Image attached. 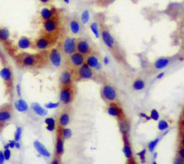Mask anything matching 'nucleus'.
<instances>
[{
	"label": "nucleus",
	"mask_w": 184,
	"mask_h": 164,
	"mask_svg": "<svg viewBox=\"0 0 184 164\" xmlns=\"http://www.w3.org/2000/svg\"><path fill=\"white\" fill-rule=\"evenodd\" d=\"M15 59L17 65L25 69H39L49 63L46 51H41L39 53L22 52L17 54Z\"/></svg>",
	"instance_id": "obj_1"
},
{
	"label": "nucleus",
	"mask_w": 184,
	"mask_h": 164,
	"mask_svg": "<svg viewBox=\"0 0 184 164\" xmlns=\"http://www.w3.org/2000/svg\"><path fill=\"white\" fill-rule=\"evenodd\" d=\"M58 34H46L44 32L42 34H39V36L34 39V49L38 50L39 51H46L50 49L55 47L56 44L58 42Z\"/></svg>",
	"instance_id": "obj_2"
},
{
	"label": "nucleus",
	"mask_w": 184,
	"mask_h": 164,
	"mask_svg": "<svg viewBox=\"0 0 184 164\" xmlns=\"http://www.w3.org/2000/svg\"><path fill=\"white\" fill-rule=\"evenodd\" d=\"M100 26V38H101L103 43L106 46L109 51H111L112 53L115 55L116 58L119 60L121 59V53L119 51V49L117 46V44L115 38L112 36L111 31L105 24L99 25Z\"/></svg>",
	"instance_id": "obj_3"
},
{
	"label": "nucleus",
	"mask_w": 184,
	"mask_h": 164,
	"mask_svg": "<svg viewBox=\"0 0 184 164\" xmlns=\"http://www.w3.org/2000/svg\"><path fill=\"white\" fill-rule=\"evenodd\" d=\"M74 74H75V80L77 81L95 80L96 77L95 71L86 63H84L81 67L74 69Z\"/></svg>",
	"instance_id": "obj_4"
},
{
	"label": "nucleus",
	"mask_w": 184,
	"mask_h": 164,
	"mask_svg": "<svg viewBox=\"0 0 184 164\" xmlns=\"http://www.w3.org/2000/svg\"><path fill=\"white\" fill-rule=\"evenodd\" d=\"M59 101L64 106H69L74 101L75 97V91L74 86L60 87L59 90Z\"/></svg>",
	"instance_id": "obj_5"
},
{
	"label": "nucleus",
	"mask_w": 184,
	"mask_h": 164,
	"mask_svg": "<svg viewBox=\"0 0 184 164\" xmlns=\"http://www.w3.org/2000/svg\"><path fill=\"white\" fill-rule=\"evenodd\" d=\"M0 77L2 78L3 81L5 83L7 93L9 95H11V93L13 92L14 75H13V71L10 66H8V65L3 66V68L0 70Z\"/></svg>",
	"instance_id": "obj_6"
},
{
	"label": "nucleus",
	"mask_w": 184,
	"mask_h": 164,
	"mask_svg": "<svg viewBox=\"0 0 184 164\" xmlns=\"http://www.w3.org/2000/svg\"><path fill=\"white\" fill-rule=\"evenodd\" d=\"M42 28H43L44 32L46 34H58V35L60 28H61V24H60V20L58 18V15L54 16L51 19L43 21Z\"/></svg>",
	"instance_id": "obj_7"
},
{
	"label": "nucleus",
	"mask_w": 184,
	"mask_h": 164,
	"mask_svg": "<svg viewBox=\"0 0 184 164\" xmlns=\"http://www.w3.org/2000/svg\"><path fill=\"white\" fill-rule=\"evenodd\" d=\"M48 62L55 68H60L63 65V54L61 49L58 47H53L47 51Z\"/></svg>",
	"instance_id": "obj_8"
},
{
	"label": "nucleus",
	"mask_w": 184,
	"mask_h": 164,
	"mask_svg": "<svg viewBox=\"0 0 184 164\" xmlns=\"http://www.w3.org/2000/svg\"><path fill=\"white\" fill-rule=\"evenodd\" d=\"M100 95L102 99L107 103L112 102H117V92L115 87L109 84H104L100 89Z\"/></svg>",
	"instance_id": "obj_9"
},
{
	"label": "nucleus",
	"mask_w": 184,
	"mask_h": 164,
	"mask_svg": "<svg viewBox=\"0 0 184 164\" xmlns=\"http://www.w3.org/2000/svg\"><path fill=\"white\" fill-rule=\"evenodd\" d=\"M75 81V74L74 69L69 67L63 68L60 74L59 82L60 87H67V86H73V83Z\"/></svg>",
	"instance_id": "obj_10"
},
{
	"label": "nucleus",
	"mask_w": 184,
	"mask_h": 164,
	"mask_svg": "<svg viewBox=\"0 0 184 164\" xmlns=\"http://www.w3.org/2000/svg\"><path fill=\"white\" fill-rule=\"evenodd\" d=\"M67 57H68L67 58L68 67L71 68L72 69H75L81 67L84 63H86V56L79 53L78 51H75Z\"/></svg>",
	"instance_id": "obj_11"
},
{
	"label": "nucleus",
	"mask_w": 184,
	"mask_h": 164,
	"mask_svg": "<svg viewBox=\"0 0 184 164\" xmlns=\"http://www.w3.org/2000/svg\"><path fill=\"white\" fill-rule=\"evenodd\" d=\"M106 111L107 114L109 116L116 118V120H120V119L126 116L125 113H124V110H122L121 105L118 103V102L109 103L108 105H107Z\"/></svg>",
	"instance_id": "obj_12"
},
{
	"label": "nucleus",
	"mask_w": 184,
	"mask_h": 164,
	"mask_svg": "<svg viewBox=\"0 0 184 164\" xmlns=\"http://www.w3.org/2000/svg\"><path fill=\"white\" fill-rule=\"evenodd\" d=\"M76 40L77 39L72 37H66L63 39L60 49L64 56L69 57V55L76 51Z\"/></svg>",
	"instance_id": "obj_13"
},
{
	"label": "nucleus",
	"mask_w": 184,
	"mask_h": 164,
	"mask_svg": "<svg viewBox=\"0 0 184 164\" xmlns=\"http://www.w3.org/2000/svg\"><path fill=\"white\" fill-rule=\"evenodd\" d=\"M76 51L84 56H88L94 52L90 42L85 38H80L76 40Z\"/></svg>",
	"instance_id": "obj_14"
},
{
	"label": "nucleus",
	"mask_w": 184,
	"mask_h": 164,
	"mask_svg": "<svg viewBox=\"0 0 184 164\" xmlns=\"http://www.w3.org/2000/svg\"><path fill=\"white\" fill-rule=\"evenodd\" d=\"M13 106L10 103H5L0 106V123L5 124L13 117Z\"/></svg>",
	"instance_id": "obj_15"
},
{
	"label": "nucleus",
	"mask_w": 184,
	"mask_h": 164,
	"mask_svg": "<svg viewBox=\"0 0 184 164\" xmlns=\"http://www.w3.org/2000/svg\"><path fill=\"white\" fill-rule=\"evenodd\" d=\"M86 64L92 68L94 71H100L102 68V64L99 55L95 52H92V54L86 57Z\"/></svg>",
	"instance_id": "obj_16"
},
{
	"label": "nucleus",
	"mask_w": 184,
	"mask_h": 164,
	"mask_svg": "<svg viewBox=\"0 0 184 164\" xmlns=\"http://www.w3.org/2000/svg\"><path fill=\"white\" fill-rule=\"evenodd\" d=\"M70 118H71V115H70V110L66 106L65 109H63V110L60 112L59 116H58V125L59 127H67V126L69 124L70 122Z\"/></svg>",
	"instance_id": "obj_17"
},
{
	"label": "nucleus",
	"mask_w": 184,
	"mask_h": 164,
	"mask_svg": "<svg viewBox=\"0 0 184 164\" xmlns=\"http://www.w3.org/2000/svg\"><path fill=\"white\" fill-rule=\"evenodd\" d=\"M118 121V127L119 131L121 133L122 136L129 135V132H130L131 125L129 120L127 118V116L122 118L120 120H117Z\"/></svg>",
	"instance_id": "obj_18"
},
{
	"label": "nucleus",
	"mask_w": 184,
	"mask_h": 164,
	"mask_svg": "<svg viewBox=\"0 0 184 164\" xmlns=\"http://www.w3.org/2000/svg\"><path fill=\"white\" fill-rule=\"evenodd\" d=\"M63 153H64V139L58 129L57 139H56V145H55V154L57 156L60 157L63 156Z\"/></svg>",
	"instance_id": "obj_19"
},
{
	"label": "nucleus",
	"mask_w": 184,
	"mask_h": 164,
	"mask_svg": "<svg viewBox=\"0 0 184 164\" xmlns=\"http://www.w3.org/2000/svg\"><path fill=\"white\" fill-rule=\"evenodd\" d=\"M122 143H123L122 151H123L124 156L126 157L127 160L131 159L133 157V150H132L129 135L122 136Z\"/></svg>",
	"instance_id": "obj_20"
},
{
	"label": "nucleus",
	"mask_w": 184,
	"mask_h": 164,
	"mask_svg": "<svg viewBox=\"0 0 184 164\" xmlns=\"http://www.w3.org/2000/svg\"><path fill=\"white\" fill-rule=\"evenodd\" d=\"M40 17L42 21L51 19L54 16L58 15V11L55 8H47V7H44L42 10H40Z\"/></svg>",
	"instance_id": "obj_21"
},
{
	"label": "nucleus",
	"mask_w": 184,
	"mask_h": 164,
	"mask_svg": "<svg viewBox=\"0 0 184 164\" xmlns=\"http://www.w3.org/2000/svg\"><path fill=\"white\" fill-rule=\"evenodd\" d=\"M17 47L21 50L34 49V41L28 37H22L17 41Z\"/></svg>",
	"instance_id": "obj_22"
},
{
	"label": "nucleus",
	"mask_w": 184,
	"mask_h": 164,
	"mask_svg": "<svg viewBox=\"0 0 184 164\" xmlns=\"http://www.w3.org/2000/svg\"><path fill=\"white\" fill-rule=\"evenodd\" d=\"M69 28L71 34L77 35L82 31V23L76 18H72L69 22Z\"/></svg>",
	"instance_id": "obj_23"
},
{
	"label": "nucleus",
	"mask_w": 184,
	"mask_h": 164,
	"mask_svg": "<svg viewBox=\"0 0 184 164\" xmlns=\"http://www.w3.org/2000/svg\"><path fill=\"white\" fill-rule=\"evenodd\" d=\"M34 146L35 150L38 151L40 156H42L44 157H50L51 156V153L49 152V150L46 149V147L38 140H35L34 142Z\"/></svg>",
	"instance_id": "obj_24"
},
{
	"label": "nucleus",
	"mask_w": 184,
	"mask_h": 164,
	"mask_svg": "<svg viewBox=\"0 0 184 164\" xmlns=\"http://www.w3.org/2000/svg\"><path fill=\"white\" fill-rule=\"evenodd\" d=\"M171 63V59L169 57H160L159 59H157L154 63H153V67L157 70H160L163 68H166L167 66L170 65V63Z\"/></svg>",
	"instance_id": "obj_25"
},
{
	"label": "nucleus",
	"mask_w": 184,
	"mask_h": 164,
	"mask_svg": "<svg viewBox=\"0 0 184 164\" xmlns=\"http://www.w3.org/2000/svg\"><path fill=\"white\" fill-rule=\"evenodd\" d=\"M31 110L39 116H46L47 114H48L47 110L45 107L41 106L40 104L37 103H33L31 104Z\"/></svg>",
	"instance_id": "obj_26"
},
{
	"label": "nucleus",
	"mask_w": 184,
	"mask_h": 164,
	"mask_svg": "<svg viewBox=\"0 0 184 164\" xmlns=\"http://www.w3.org/2000/svg\"><path fill=\"white\" fill-rule=\"evenodd\" d=\"M15 109L17 111H19L21 113H25L28 110V105L27 103V102L23 99H18L14 103Z\"/></svg>",
	"instance_id": "obj_27"
},
{
	"label": "nucleus",
	"mask_w": 184,
	"mask_h": 164,
	"mask_svg": "<svg viewBox=\"0 0 184 164\" xmlns=\"http://www.w3.org/2000/svg\"><path fill=\"white\" fill-rule=\"evenodd\" d=\"M146 82L142 79H136L135 80H134L132 84V88L135 91H142L143 89H145Z\"/></svg>",
	"instance_id": "obj_28"
},
{
	"label": "nucleus",
	"mask_w": 184,
	"mask_h": 164,
	"mask_svg": "<svg viewBox=\"0 0 184 164\" xmlns=\"http://www.w3.org/2000/svg\"><path fill=\"white\" fill-rule=\"evenodd\" d=\"M90 29H91L92 34H94L96 39L100 38V26H99L98 21H92L90 24Z\"/></svg>",
	"instance_id": "obj_29"
},
{
	"label": "nucleus",
	"mask_w": 184,
	"mask_h": 164,
	"mask_svg": "<svg viewBox=\"0 0 184 164\" xmlns=\"http://www.w3.org/2000/svg\"><path fill=\"white\" fill-rule=\"evenodd\" d=\"M10 31L5 28H0V41L1 42H8L10 40Z\"/></svg>",
	"instance_id": "obj_30"
},
{
	"label": "nucleus",
	"mask_w": 184,
	"mask_h": 164,
	"mask_svg": "<svg viewBox=\"0 0 184 164\" xmlns=\"http://www.w3.org/2000/svg\"><path fill=\"white\" fill-rule=\"evenodd\" d=\"M58 129L59 130L61 135H62V137H63V139L64 140L69 139L71 138V136H72V131L70 130L69 128H68V127H59V126H58Z\"/></svg>",
	"instance_id": "obj_31"
},
{
	"label": "nucleus",
	"mask_w": 184,
	"mask_h": 164,
	"mask_svg": "<svg viewBox=\"0 0 184 164\" xmlns=\"http://www.w3.org/2000/svg\"><path fill=\"white\" fill-rule=\"evenodd\" d=\"M89 20H90V12H89V10H85L82 11V15H81V23L87 24L89 21Z\"/></svg>",
	"instance_id": "obj_32"
},
{
	"label": "nucleus",
	"mask_w": 184,
	"mask_h": 164,
	"mask_svg": "<svg viewBox=\"0 0 184 164\" xmlns=\"http://www.w3.org/2000/svg\"><path fill=\"white\" fill-rule=\"evenodd\" d=\"M160 139H161V138L159 137V138H157L155 139L152 140L151 142H149V144L147 145V148H148V150H149L150 152H153V151H154L155 148L157 147V145H158V144L159 143Z\"/></svg>",
	"instance_id": "obj_33"
},
{
	"label": "nucleus",
	"mask_w": 184,
	"mask_h": 164,
	"mask_svg": "<svg viewBox=\"0 0 184 164\" xmlns=\"http://www.w3.org/2000/svg\"><path fill=\"white\" fill-rule=\"evenodd\" d=\"M169 126H170V125H169L168 121H166L165 120H160V121H159V123H158V129L161 131V132L168 129Z\"/></svg>",
	"instance_id": "obj_34"
},
{
	"label": "nucleus",
	"mask_w": 184,
	"mask_h": 164,
	"mask_svg": "<svg viewBox=\"0 0 184 164\" xmlns=\"http://www.w3.org/2000/svg\"><path fill=\"white\" fill-rule=\"evenodd\" d=\"M22 126H17L15 132L14 134V139L16 142H19L21 139H22Z\"/></svg>",
	"instance_id": "obj_35"
},
{
	"label": "nucleus",
	"mask_w": 184,
	"mask_h": 164,
	"mask_svg": "<svg viewBox=\"0 0 184 164\" xmlns=\"http://www.w3.org/2000/svg\"><path fill=\"white\" fill-rule=\"evenodd\" d=\"M150 116L151 120H152V121H157L159 120L160 116H159V111L157 110H152L150 112Z\"/></svg>",
	"instance_id": "obj_36"
},
{
	"label": "nucleus",
	"mask_w": 184,
	"mask_h": 164,
	"mask_svg": "<svg viewBox=\"0 0 184 164\" xmlns=\"http://www.w3.org/2000/svg\"><path fill=\"white\" fill-rule=\"evenodd\" d=\"M60 106V103H48L45 104V108L46 110H53Z\"/></svg>",
	"instance_id": "obj_37"
},
{
	"label": "nucleus",
	"mask_w": 184,
	"mask_h": 164,
	"mask_svg": "<svg viewBox=\"0 0 184 164\" xmlns=\"http://www.w3.org/2000/svg\"><path fill=\"white\" fill-rule=\"evenodd\" d=\"M45 123L46 126H56L57 125V121L54 119L53 117H46L45 119Z\"/></svg>",
	"instance_id": "obj_38"
},
{
	"label": "nucleus",
	"mask_w": 184,
	"mask_h": 164,
	"mask_svg": "<svg viewBox=\"0 0 184 164\" xmlns=\"http://www.w3.org/2000/svg\"><path fill=\"white\" fill-rule=\"evenodd\" d=\"M146 149L141 150V151L138 153V156H139V157H140L141 163L142 164H144L146 162Z\"/></svg>",
	"instance_id": "obj_39"
},
{
	"label": "nucleus",
	"mask_w": 184,
	"mask_h": 164,
	"mask_svg": "<svg viewBox=\"0 0 184 164\" xmlns=\"http://www.w3.org/2000/svg\"><path fill=\"white\" fill-rule=\"evenodd\" d=\"M4 156H5V161H9L11 157V151L10 149H5L4 150Z\"/></svg>",
	"instance_id": "obj_40"
},
{
	"label": "nucleus",
	"mask_w": 184,
	"mask_h": 164,
	"mask_svg": "<svg viewBox=\"0 0 184 164\" xmlns=\"http://www.w3.org/2000/svg\"><path fill=\"white\" fill-rule=\"evenodd\" d=\"M177 155H178L179 157H181L182 159L184 160V147L180 146L179 148H178V150H177Z\"/></svg>",
	"instance_id": "obj_41"
},
{
	"label": "nucleus",
	"mask_w": 184,
	"mask_h": 164,
	"mask_svg": "<svg viewBox=\"0 0 184 164\" xmlns=\"http://www.w3.org/2000/svg\"><path fill=\"white\" fill-rule=\"evenodd\" d=\"M173 164H184V160H182L181 157H179V156H177L175 157Z\"/></svg>",
	"instance_id": "obj_42"
},
{
	"label": "nucleus",
	"mask_w": 184,
	"mask_h": 164,
	"mask_svg": "<svg viewBox=\"0 0 184 164\" xmlns=\"http://www.w3.org/2000/svg\"><path fill=\"white\" fill-rule=\"evenodd\" d=\"M51 164H61V162H60V157H58V156H55L52 161L51 162Z\"/></svg>",
	"instance_id": "obj_43"
},
{
	"label": "nucleus",
	"mask_w": 184,
	"mask_h": 164,
	"mask_svg": "<svg viewBox=\"0 0 184 164\" xmlns=\"http://www.w3.org/2000/svg\"><path fill=\"white\" fill-rule=\"evenodd\" d=\"M15 143H16V141H15V139L10 140V141L8 142V145H9L10 149H14L15 146Z\"/></svg>",
	"instance_id": "obj_44"
},
{
	"label": "nucleus",
	"mask_w": 184,
	"mask_h": 164,
	"mask_svg": "<svg viewBox=\"0 0 184 164\" xmlns=\"http://www.w3.org/2000/svg\"><path fill=\"white\" fill-rule=\"evenodd\" d=\"M5 162V156H4V151L0 150V164H4Z\"/></svg>",
	"instance_id": "obj_45"
},
{
	"label": "nucleus",
	"mask_w": 184,
	"mask_h": 164,
	"mask_svg": "<svg viewBox=\"0 0 184 164\" xmlns=\"http://www.w3.org/2000/svg\"><path fill=\"white\" fill-rule=\"evenodd\" d=\"M56 129V126H46V130L49 132H53Z\"/></svg>",
	"instance_id": "obj_46"
},
{
	"label": "nucleus",
	"mask_w": 184,
	"mask_h": 164,
	"mask_svg": "<svg viewBox=\"0 0 184 164\" xmlns=\"http://www.w3.org/2000/svg\"><path fill=\"white\" fill-rule=\"evenodd\" d=\"M16 92H17L18 97L22 96V91H21V86H20V85H17V86H16Z\"/></svg>",
	"instance_id": "obj_47"
},
{
	"label": "nucleus",
	"mask_w": 184,
	"mask_h": 164,
	"mask_svg": "<svg viewBox=\"0 0 184 164\" xmlns=\"http://www.w3.org/2000/svg\"><path fill=\"white\" fill-rule=\"evenodd\" d=\"M126 164H137V163H136L135 160L134 159V157H132L131 159L127 160V163Z\"/></svg>",
	"instance_id": "obj_48"
},
{
	"label": "nucleus",
	"mask_w": 184,
	"mask_h": 164,
	"mask_svg": "<svg viewBox=\"0 0 184 164\" xmlns=\"http://www.w3.org/2000/svg\"><path fill=\"white\" fill-rule=\"evenodd\" d=\"M165 72L159 73V74H158V75L156 76V79H157V80H160V79H162V78L165 76Z\"/></svg>",
	"instance_id": "obj_49"
},
{
	"label": "nucleus",
	"mask_w": 184,
	"mask_h": 164,
	"mask_svg": "<svg viewBox=\"0 0 184 164\" xmlns=\"http://www.w3.org/2000/svg\"><path fill=\"white\" fill-rule=\"evenodd\" d=\"M180 146H182V147H184V134L182 136V138H181V140H180Z\"/></svg>",
	"instance_id": "obj_50"
},
{
	"label": "nucleus",
	"mask_w": 184,
	"mask_h": 164,
	"mask_svg": "<svg viewBox=\"0 0 184 164\" xmlns=\"http://www.w3.org/2000/svg\"><path fill=\"white\" fill-rule=\"evenodd\" d=\"M110 63V61H109V58L105 57L104 58V64H105V65H108Z\"/></svg>",
	"instance_id": "obj_51"
},
{
	"label": "nucleus",
	"mask_w": 184,
	"mask_h": 164,
	"mask_svg": "<svg viewBox=\"0 0 184 164\" xmlns=\"http://www.w3.org/2000/svg\"><path fill=\"white\" fill-rule=\"evenodd\" d=\"M50 1H51V0H39V2H40L41 4H44V5H46V4H48Z\"/></svg>",
	"instance_id": "obj_52"
},
{
	"label": "nucleus",
	"mask_w": 184,
	"mask_h": 164,
	"mask_svg": "<svg viewBox=\"0 0 184 164\" xmlns=\"http://www.w3.org/2000/svg\"><path fill=\"white\" fill-rule=\"evenodd\" d=\"M15 148H16V149H20V148H21V144H20V141L19 142H16V143H15Z\"/></svg>",
	"instance_id": "obj_53"
},
{
	"label": "nucleus",
	"mask_w": 184,
	"mask_h": 164,
	"mask_svg": "<svg viewBox=\"0 0 184 164\" xmlns=\"http://www.w3.org/2000/svg\"><path fill=\"white\" fill-rule=\"evenodd\" d=\"M140 116H141V118H146V117L147 116V115L145 114V113H141V114H140Z\"/></svg>",
	"instance_id": "obj_54"
},
{
	"label": "nucleus",
	"mask_w": 184,
	"mask_h": 164,
	"mask_svg": "<svg viewBox=\"0 0 184 164\" xmlns=\"http://www.w3.org/2000/svg\"><path fill=\"white\" fill-rule=\"evenodd\" d=\"M4 125H5V124H2V123H0V131H1V129H2L3 127H4Z\"/></svg>",
	"instance_id": "obj_55"
},
{
	"label": "nucleus",
	"mask_w": 184,
	"mask_h": 164,
	"mask_svg": "<svg viewBox=\"0 0 184 164\" xmlns=\"http://www.w3.org/2000/svg\"><path fill=\"white\" fill-rule=\"evenodd\" d=\"M63 1H64L65 3H67V4H69V0H63Z\"/></svg>",
	"instance_id": "obj_56"
},
{
	"label": "nucleus",
	"mask_w": 184,
	"mask_h": 164,
	"mask_svg": "<svg viewBox=\"0 0 184 164\" xmlns=\"http://www.w3.org/2000/svg\"><path fill=\"white\" fill-rule=\"evenodd\" d=\"M152 164H158V163H157V162H156L155 160H154V161H153V162H152Z\"/></svg>",
	"instance_id": "obj_57"
}]
</instances>
